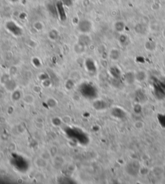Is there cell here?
<instances>
[{"mask_svg":"<svg viewBox=\"0 0 165 184\" xmlns=\"http://www.w3.org/2000/svg\"><path fill=\"white\" fill-rule=\"evenodd\" d=\"M141 165L138 162L132 161L128 163L126 166L127 173L130 176H136L139 174Z\"/></svg>","mask_w":165,"mask_h":184,"instance_id":"1","label":"cell"},{"mask_svg":"<svg viewBox=\"0 0 165 184\" xmlns=\"http://www.w3.org/2000/svg\"><path fill=\"white\" fill-rule=\"evenodd\" d=\"M6 29L14 36H20L23 33V30L18 24L13 21H8L5 24Z\"/></svg>","mask_w":165,"mask_h":184,"instance_id":"2","label":"cell"},{"mask_svg":"<svg viewBox=\"0 0 165 184\" xmlns=\"http://www.w3.org/2000/svg\"><path fill=\"white\" fill-rule=\"evenodd\" d=\"M92 23L88 20H82L79 21L78 24V28L79 31L82 33L87 34L88 33L91 32L92 29Z\"/></svg>","mask_w":165,"mask_h":184,"instance_id":"3","label":"cell"},{"mask_svg":"<svg viewBox=\"0 0 165 184\" xmlns=\"http://www.w3.org/2000/svg\"><path fill=\"white\" fill-rule=\"evenodd\" d=\"M56 10L57 14L58 16L60 17L61 20H66V12L65 8H64V3L62 1H59L56 4Z\"/></svg>","mask_w":165,"mask_h":184,"instance_id":"4","label":"cell"},{"mask_svg":"<svg viewBox=\"0 0 165 184\" xmlns=\"http://www.w3.org/2000/svg\"><path fill=\"white\" fill-rule=\"evenodd\" d=\"M112 114L113 116H115V117L120 119L124 118L125 115H126V113H125L124 111L119 108H115L114 109H113Z\"/></svg>","mask_w":165,"mask_h":184,"instance_id":"5","label":"cell"},{"mask_svg":"<svg viewBox=\"0 0 165 184\" xmlns=\"http://www.w3.org/2000/svg\"><path fill=\"white\" fill-rule=\"evenodd\" d=\"M48 164V160H45L40 156H39L35 160V165L39 168H45L47 167Z\"/></svg>","mask_w":165,"mask_h":184,"instance_id":"6","label":"cell"},{"mask_svg":"<svg viewBox=\"0 0 165 184\" xmlns=\"http://www.w3.org/2000/svg\"><path fill=\"white\" fill-rule=\"evenodd\" d=\"M124 80L126 81L128 84H133L134 81H135L136 79V75L135 73H134L133 72H127L124 74Z\"/></svg>","mask_w":165,"mask_h":184,"instance_id":"7","label":"cell"},{"mask_svg":"<svg viewBox=\"0 0 165 184\" xmlns=\"http://www.w3.org/2000/svg\"><path fill=\"white\" fill-rule=\"evenodd\" d=\"M23 102L27 104H32L34 102V97L31 94H27L23 97Z\"/></svg>","mask_w":165,"mask_h":184,"instance_id":"8","label":"cell"},{"mask_svg":"<svg viewBox=\"0 0 165 184\" xmlns=\"http://www.w3.org/2000/svg\"><path fill=\"white\" fill-rule=\"evenodd\" d=\"M120 57V51L117 49H112L110 52V57L113 61H117Z\"/></svg>","mask_w":165,"mask_h":184,"instance_id":"9","label":"cell"},{"mask_svg":"<svg viewBox=\"0 0 165 184\" xmlns=\"http://www.w3.org/2000/svg\"><path fill=\"white\" fill-rule=\"evenodd\" d=\"M125 24L123 21H117L114 24V29L118 32H122L124 30Z\"/></svg>","mask_w":165,"mask_h":184,"instance_id":"10","label":"cell"},{"mask_svg":"<svg viewBox=\"0 0 165 184\" xmlns=\"http://www.w3.org/2000/svg\"><path fill=\"white\" fill-rule=\"evenodd\" d=\"M136 75V79L138 81H143L145 80V79L146 77V73L143 71H139L138 72H137L135 73Z\"/></svg>","mask_w":165,"mask_h":184,"instance_id":"11","label":"cell"},{"mask_svg":"<svg viewBox=\"0 0 165 184\" xmlns=\"http://www.w3.org/2000/svg\"><path fill=\"white\" fill-rule=\"evenodd\" d=\"M111 74L115 79H119L121 77V71L117 67H113L110 69Z\"/></svg>","mask_w":165,"mask_h":184,"instance_id":"12","label":"cell"},{"mask_svg":"<svg viewBox=\"0 0 165 184\" xmlns=\"http://www.w3.org/2000/svg\"><path fill=\"white\" fill-rule=\"evenodd\" d=\"M48 38H50L51 40L55 41L56 39L58 38V36H59V33L57 31L56 29H52V30L48 32Z\"/></svg>","mask_w":165,"mask_h":184,"instance_id":"13","label":"cell"},{"mask_svg":"<svg viewBox=\"0 0 165 184\" xmlns=\"http://www.w3.org/2000/svg\"><path fill=\"white\" fill-rule=\"evenodd\" d=\"M47 103L48 104V107L50 108H54V107H56L57 104V101L55 100V99H54V98H49V99H48Z\"/></svg>","mask_w":165,"mask_h":184,"instance_id":"14","label":"cell"},{"mask_svg":"<svg viewBox=\"0 0 165 184\" xmlns=\"http://www.w3.org/2000/svg\"><path fill=\"white\" fill-rule=\"evenodd\" d=\"M33 27L37 31H41L44 28V24L40 22V21H37V22H35L33 24Z\"/></svg>","mask_w":165,"mask_h":184,"instance_id":"15","label":"cell"},{"mask_svg":"<svg viewBox=\"0 0 165 184\" xmlns=\"http://www.w3.org/2000/svg\"><path fill=\"white\" fill-rule=\"evenodd\" d=\"M39 156L47 160H49V159L52 157L48 150H45V151H43L40 154V155H39Z\"/></svg>","mask_w":165,"mask_h":184,"instance_id":"16","label":"cell"},{"mask_svg":"<svg viewBox=\"0 0 165 184\" xmlns=\"http://www.w3.org/2000/svg\"><path fill=\"white\" fill-rule=\"evenodd\" d=\"M48 151H49L50 154L52 157H55V156H56L57 155L58 149L56 146H52L49 149H48Z\"/></svg>","mask_w":165,"mask_h":184,"instance_id":"17","label":"cell"},{"mask_svg":"<svg viewBox=\"0 0 165 184\" xmlns=\"http://www.w3.org/2000/svg\"><path fill=\"white\" fill-rule=\"evenodd\" d=\"M135 29H140V30H139V31L137 32V33H141V34L145 33V31L146 30V29L145 26L143 25L142 24H137V25L136 26Z\"/></svg>","mask_w":165,"mask_h":184,"instance_id":"18","label":"cell"},{"mask_svg":"<svg viewBox=\"0 0 165 184\" xmlns=\"http://www.w3.org/2000/svg\"><path fill=\"white\" fill-rule=\"evenodd\" d=\"M134 126L137 130H141L145 126V124L141 121H137L134 124Z\"/></svg>","mask_w":165,"mask_h":184,"instance_id":"19","label":"cell"},{"mask_svg":"<svg viewBox=\"0 0 165 184\" xmlns=\"http://www.w3.org/2000/svg\"><path fill=\"white\" fill-rule=\"evenodd\" d=\"M21 97V94L20 93V91H15L13 92V100H17L20 99Z\"/></svg>","mask_w":165,"mask_h":184,"instance_id":"20","label":"cell"},{"mask_svg":"<svg viewBox=\"0 0 165 184\" xmlns=\"http://www.w3.org/2000/svg\"><path fill=\"white\" fill-rule=\"evenodd\" d=\"M128 38L127 36H126L125 35H122L120 36V41L121 43V44L122 45H125L128 42Z\"/></svg>","mask_w":165,"mask_h":184,"instance_id":"21","label":"cell"},{"mask_svg":"<svg viewBox=\"0 0 165 184\" xmlns=\"http://www.w3.org/2000/svg\"><path fill=\"white\" fill-rule=\"evenodd\" d=\"M134 111L136 113H141V111H142L141 106L139 105V104H137V105H136L135 106H134Z\"/></svg>","mask_w":165,"mask_h":184,"instance_id":"22","label":"cell"},{"mask_svg":"<svg viewBox=\"0 0 165 184\" xmlns=\"http://www.w3.org/2000/svg\"><path fill=\"white\" fill-rule=\"evenodd\" d=\"M41 90H42L41 88L38 86H35L34 87H33V91H34V93H39V92H40V91H41Z\"/></svg>","mask_w":165,"mask_h":184,"instance_id":"23","label":"cell"},{"mask_svg":"<svg viewBox=\"0 0 165 184\" xmlns=\"http://www.w3.org/2000/svg\"><path fill=\"white\" fill-rule=\"evenodd\" d=\"M10 1L13 3H15V2H17V1H19V0H10Z\"/></svg>","mask_w":165,"mask_h":184,"instance_id":"24","label":"cell"}]
</instances>
